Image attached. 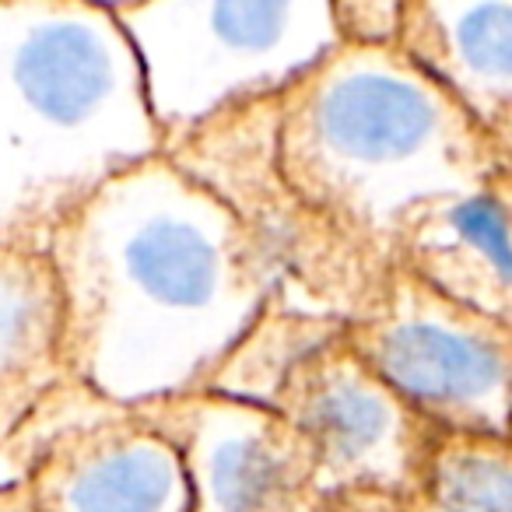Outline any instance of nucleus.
Returning <instances> with one entry per match:
<instances>
[{
	"label": "nucleus",
	"instance_id": "15",
	"mask_svg": "<svg viewBox=\"0 0 512 512\" xmlns=\"http://www.w3.org/2000/svg\"><path fill=\"white\" fill-rule=\"evenodd\" d=\"M327 512H428L418 498L376 495V491H355V495L330 498Z\"/></svg>",
	"mask_w": 512,
	"mask_h": 512
},
{
	"label": "nucleus",
	"instance_id": "8",
	"mask_svg": "<svg viewBox=\"0 0 512 512\" xmlns=\"http://www.w3.org/2000/svg\"><path fill=\"white\" fill-rule=\"evenodd\" d=\"M0 484H22L39 512H190L172 442L71 376L0 453Z\"/></svg>",
	"mask_w": 512,
	"mask_h": 512
},
{
	"label": "nucleus",
	"instance_id": "5",
	"mask_svg": "<svg viewBox=\"0 0 512 512\" xmlns=\"http://www.w3.org/2000/svg\"><path fill=\"white\" fill-rule=\"evenodd\" d=\"M141 67L162 148L228 109L278 99L341 39L330 0L109 4Z\"/></svg>",
	"mask_w": 512,
	"mask_h": 512
},
{
	"label": "nucleus",
	"instance_id": "4",
	"mask_svg": "<svg viewBox=\"0 0 512 512\" xmlns=\"http://www.w3.org/2000/svg\"><path fill=\"white\" fill-rule=\"evenodd\" d=\"M207 390L281 414L309 442L330 498H414L439 428L379 383L344 341V323L274 299Z\"/></svg>",
	"mask_w": 512,
	"mask_h": 512
},
{
	"label": "nucleus",
	"instance_id": "1",
	"mask_svg": "<svg viewBox=\"0 0 512 512\" xmlns=\"http://www.w3.org/2000/svg\"><path fill=\"white\" fill-rule=\"evenodd\" d=\"M43 256L67 376L127 411L207 390L281 299L246 228L165 155L92 193Z\"/></svg>",
	"mask_w": 512,
	"mask_h": 512
},
{
	"label": "nucleus",
	"instance_id": "7",
	"mask_svg": "<svg viewBox=\"0 0 512 512\" xmlns=\"http://www.w3.org/2000/svg\"><path fill=\"white\" fill-rule=\"evenodd\" d=\"M344 341L432 428L509 439L512 323L456 306L390 264L369 313L344 323Z\"/></svg>",
	"mask_w": 512,
	"mask_h": 512
},
{
	"label": "nucleus",
	"instance_id": "3",
	"mask_svg": "<svg viewBox=\"0 0 512 512\" xmlns=\"http://www.w3.org/2000/svg\"><path fill=\"white\" fill-rule=\"evenodd\" d=\"M162 155L109 4L0 0V249L46 239L109 179Z\"/></svg>",
	"mask_w": 512,
	"mask_h": 512
},
{
	"label": "nucleus",
	"instance_id": "14",
	"mask_svg": "<svg viewBox=\"0 0 512 512\" xmlns=\"http://www.w3.org/2000/svg\"><path fill=\"white\" fill-rule=\"evenodd\" d=\"M341 46L393 50L400 25V0H330Z\"/></svg>",
	"mask_w": 512,
	"mask_h": 512
},
{
	"label": "nucleus",
	"instance_id": "9",
	"mask_svg": "<svg viewBox=\"0 0 512 512\" xmlns=\"http://www.w3.org/2000/svg\"><path fill=\"white\" fill-rule=\"evenodd\" d=\"M137 414L183 460L190 512H327L313 449L281 414L214 390Z\"/></svg>",
	"mask_w": 512,
	"mask_h": 512
},
{
	"label": "nucleus",
	"instance_id": "10",
	"mask_svg": "<svg viewBox=\"0 0 512 512\" xmlns=\"http://www.w3.org/2000/svg\"><path fill=\"white\" fill-rule=\"evenodd\" d=\"M512 172L418 204L390 242V264L463 309L512 323Z\"/></svg>",
	"mask_w": 512,
	"mask_h": 512
},
{
	"label": "nucleus",
	"instance_id": "11",
	"mask_svg": "<svg viewBox=\"0 0 512 512\" xmlns=\"http://www.w3.org/2000/svg\"><path fill=\"white\" fill-rule=\"evenodd\" d=\"M393 50L512 158L509 0H400Z\"/></svg>",
	"mask_w": 512,
	"mask_h": 512
},
{
	"label": "nucleus",
	"instance_id": "13",
	"mask_svg": "<svg viewBox=\"0 0 512 512\" xmlns=\"http://www.w3.org/2000/svg\"><path fill=\"white\" fill-rule=\"evenodd\" d=\"M414 498L428 512H512L509 439L435 432Z\"/></svg>",
	"mask_w": 512,
	"mask_h": 512
},
{
	"label": "nucleus",
	"instance_id": "12",
	"mask_svg": "<svg viewBox=\"0 0 512 512\" xmlns=\"http://www.w3.org/2000/svg\"><path fill=\"white\" fill-rule=\"evenodd\" d=\"M64 379L50 264L32 249H0V453Z\"/></svg>",
	"mask_w": 512,
	"mask_h": 512
},
{
	"label": "nucleus",
	"instance_id": "6",
	"mask_svg": "<svg viewBox=\"0 0 512 512\" xmlns=\"http://www.w3.org/2000/svg\"><path fill=\"white\" fill-rule=\"evenodd\" d=\"M162 155L246 228L278 278L281 302L351 323L379 299L390 264L351 246L278 172L274 99L228 109Z\"/></svg>",
	"mask_w": 512,
	"mask_h": 512
},
{
	"label": "nucleus",
	"instance_id": "2",
	"mask_svg": "<svg viewBox=\"0 0 512 512\" xmlns=\"http://www.w3.org/2000/svg\"><path fill=\"white\" fill-rule=\"evenodd\" d=\"M274 158L285 183L379 264L407 211L512 172L397 50L341 43L274 99Z\"/></svg>",
	"mask_w": 512,
	"mask_h": 512
},
{
	"label": "nucleus",
	"instance_id": "16",
	"mask_svg": "<svg viewBox=\"0 0 512 512\" xmlns=\"http://www.w3.org/2000/svg\"><path fill=\"white\" fill-rule=\"evenodd\" d=\"M0 512H39L22 484H0Z\"/></svg>",
	"mask_w": 512,
	"mask_h": 512
}]
</instances>
